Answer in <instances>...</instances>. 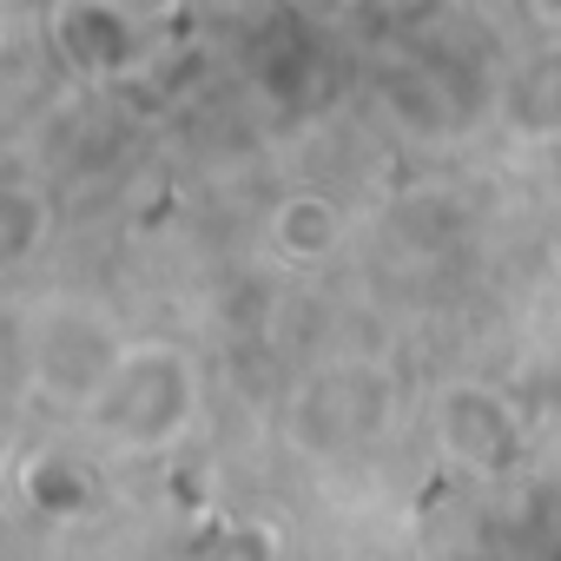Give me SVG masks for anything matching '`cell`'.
Segmentation results:
<instances>
[{
	"mask_svg": "<svg viewBox=\"0 0 561 561\" xmlns=\"http://www.w3.org/2000/svg\"><path fill=\"white\" fill-rule=\"evenodd\" d=\"M205 561H271V535H257V528H231V535H218V548H211Z\"/></svg>",
	"mask_w": 561,
	"mask_h": 561,
	"instance_id": "2",
	"label": "cell"
},
{
	"mask_svg": "<svg viewBox=\"0 0 561 561\" xmlns=\"http://www.w3.org/2000/svg\"><path fill=\"white\" fill-rule=\"evenodd\" d=\"M331 205L324 198H291L285 211H277V251H285L291 264H305V257H318L324 244H331Z\"/></svg>",
	"mask_w": 561,
	"mask_h": 561,
	"instance_id": "1",
	"label": "cell"
}]
</instances>
